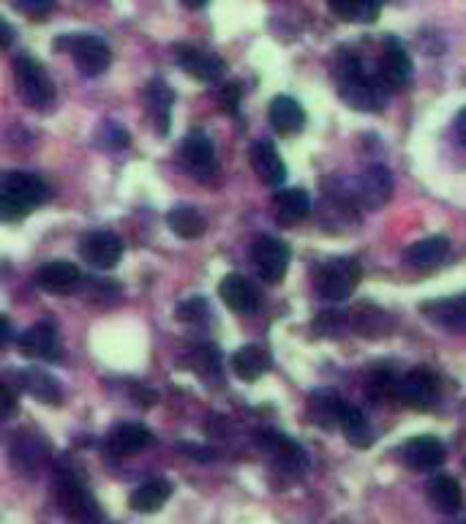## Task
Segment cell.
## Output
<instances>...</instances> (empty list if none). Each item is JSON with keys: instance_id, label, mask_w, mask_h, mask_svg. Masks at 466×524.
I'll use <instances>...</instances> for the list:
<instances>
[{"instance_id": "obj_1", "label": "cell", "mask_w": 466, "mask_h": 524, "mask_svg": "<svg viewBox=\"0 0 466 524\" xmlns=\"http://www.w3.org/2000/svg\"><path fill=\"white\" fill-rule=\"evenodd\" d=\"M333 80H336L341 99L347 101L349 107H355L360 112L382 110V104H385L382 82H379V77L366 74L363 61L357 58L355 52H338L336 63H333Z\"/></svg>"}, {"instance_id": "obj_2", "label": "cell", "mask_w": 466, "mask_h": 524, "mask_svg": "<svg viewBox=\"0 0 466 524\" xmlns=\"http://www.w3.org/2000/svg\"><path fill=\"white\" fill-rule=\"evenodd\" d=\"M50 200V186L33 172H9L0 189V222H20Z\"/></svg>"}, {"instance_id": "obj_3", "label": "cell", "mask_w": 466, "mask_h": 524, "mask_svg": "<svg viewBox=\"0 0 466 524\" xmlns=\"http://www.w3.org/2000/svg\"><path fill=\"white\" fill-rule=\"evenodd\" d=\"M14 82H17L20 99L28 107H47L55 99V82H52L50 71L30 55H22L14 61Z\"/></svg>"}, {"instance_id": "obj_4", "label": "cell", "mask_w": 466, "mask_h": 524, "mask_svg": "<svg viewBox=\"0 0 466 524\" xmlns=\"http://www.w3.org/2000/svg\"><path fill=\"white\" fill-rule=\"evenodd\" d=\"M357 282H360V265L349 257H336L319 268L317 293L330 303L347 301L355 293Z\"/></svg>"}, {"instance_id": "obj_5", "label": "cell", "mask_w": 466, "mask_h": 524, "mask_svg": "<svg viewBox=\"0 0 466 524\" xmlns=\"http://www.w3.org/2000/svg\"><path fill=\"white\" fill-rule=\"evenodd\" d=\"M396 399L412 410H431L439 402V377L431 369L417 366L398 380Z\"/></svg>"}, {"instance_id": "obj_6", "label": "cell", "mask_w": 466, "mask_h": 524, "mask_svg": "<svg viewBox=\"0 0 466 524\" xmlns=\"http://www.w3.org/2000/svg\"><path fill=\"white\" fill-rule=\"evenodd\" d=\"M251 262H254V268L265 282H281L289 268V246L278 238L262 235L251 246Z\"/></svg>"}, {"instance_id": "obj_7", "label": "cell", "mask_w": 466, "mask_h": 524, "mask_svg": "<svg viewBox=\"0 0 466 524\" xmlns=\"http://www.w3.org/2000/svg\"><path fill=\"white\" fill-rule=\"evenodd\" d=\"M180 156L186 170L199 178V181H210L216 172H219V162H216V151H213V142L208 140L205 131H191L189 137L180 145Z\"/></svg>"}, {"instance_id": "obj_8", "label": "cell", "mask_w": 466, "mask_h": 524, "mask_svg": "<svg viewBox=\"0 0 466 524\" xmlns=\"http://www.w3.org/2000/svg\"><path fill=\"white\" fill-rule=\"evenodd\" d=\"M80 254L90 268H96V271H112L120 262V257H123V243H120V238L115 232H90V235L82 238Z\"/></svg>"}, {"instance_id": "obj_9", "label": "cell", "mask_w": 466, "mask_h": 524, "mask_svg": "<svg viewBox=\"0 0 466 524\" xmlns=\"http://www.w3.org/2000/svg\"><path fill=\"white\" fill-rule=\"evenodd\" d=\"M445 445L434 434H417L412 440L401 445V459L409 470L415 473H431L439 464L445 462Z\"/></svg>"}, {"instance_id": "obj_10", "label": "cell", "mask_w": 466, "mask_h": 524, "mask_svg": "<svg viewBox=\"0 0 466 524\" xmlns=\"http://www.w3.org/2000/svg\"><path fill=\"white\" fill-rule=\"evenodd\" d=\"M69 41L74 63H77V69L85 77H99V74L107 71V66H110V47H107V41L99 39V36H77V39Z\"/></svg>"}, {"instance_id": "obj_11", "label": "cell", "mask_w": 466, "mask_h": 524, "mask_svg": "<svg viewBox=\"0 0 466 524\" xmlns=\"http://www.w3.org/2000/svg\"><path fill=\"white\" fill-rule=\"evenodd\" d=\"M390 194H393V178H390V172L382 164H374V167H368L355 183V200L360 205H366L368 211H377L382 208L387 200H390Z\"/></svg>"}, {"instance_id": "obj_12", "label": "cell", "mask_w": 466, "mask_h": 524, "mask_svg": "<svg viewBox=\"0 0 466 524\" xmlns=\"http://www.w3.org/2000/svg\"><path fill=\"white\" fill-rule=\"evenodd\" d=\"M379 82L390 88V91H401V88H407L409 80H412V61H409L407 50L396 44V41H390L382 52V61H379Z\"/></svg>"}, {"instance_id": "obj_13", "label": "cell", "mask_w": 466, "mask_h": 524, "mask_svg": "<svg viewBox=\"0 0 466 524\" xmlns=\"http://www.w3.org/2000/svg\"><path fill=\"white\" fill-rule=\"evenodd\" d=\"M36 284H39L44 293L69 295L80 287V271H77L74 262H66V260L44 262L39 271H36Z\"/></svg>"}, {"instance_id": "obj_14", "label": "cell", "mask_w": 466, "mask_h": 524, "mask_svg": "<svg viewBox=\"0 0 466 524\" xmlns=\"http://www.w3.org/2000/svg\"><path fill=\"white\" fill-rule=\"evenodd\" d=\"M259 448H265L273 459H276L278 467H284L287 473H300L306 467V454L295 440H289L287 434L281 432H259L257 434Z\"/></svg>"}, {"instance_id": "obj_15", "label": "cell", "mask_w": 466, "mask_h": 524, "mask_svg": "<svg viewBox=\"0 0 466 524\" xmlns=\"http://www.w3.org/2000/svg\"><path fill=\"white\" fill-rule=\"evenodd\" d=\"M221 301L227 303L235 314H254L259 309V293L254 284L240 273H229L219 284Z\"/></svg>"}, {"instance_id": "obj_16", "label": "cell", "mask_w": 466, "mask_h": 524, "mask_svg": "<svg viewBox=\"0 0 466 524\" xmlns=\"http://www.w3.org/2000/svg\"><path fill=\"white\" fill-rule=\"evenodd\" d=\"M60 505H63V511L74 519L77 524H96L99 519V511H96V505L90 500V494L82 489L74 478H60V489H58Z\"/></svg>"}, {"instance_id": "obj_17", "label": "cell", "mask_w": 466, "mask_h": 524, "mask_svg": "<svg viewBox=\"0 0 466 524\" xmlns=\"http://www.w3.org/2000/svg\"><path fill=\"white\" fill-rule=\"evenodd\" d=\"M251 167H254L259 181L265 183V186L276 189V186L287 181V164L278 156L276 145L268 140L254 142V148H251Z\"/></svg>"}, {"instance_id": "obj_18", "label": "cell", "mask_w": 466, "mask_h": 524, "mask_svg": "<svg viewBox=\"0 0 466 524\" xmlns=\"http://www.w3.org/2000/svg\"><path fill=\"white\" fill-rule=\"evenodd\" d=\"M22 355L28 358H44V361H55L58 358V331L52 323L30 325L28 331L17 339Z\"/></svg>"}, {"instance_id": "obj_19", "label": "cell", "mask_w": 466, "mask_h": 524, "mask_svg": "<svg viewBox=\"0 0 466 524\" xmlns=\"http://www.w3.org/2000/svg\"><path fill=\"white\" fill-rule=\"evenodd\" d=\"M447 254H450V241H447L445 235H431V238L412 243L404 252V260L415 271H437L439 265L445 262Z\"/></svg>"}, {"instance_id": "obj_20", "label": "cell", "mask_w": 466, "mask_h": 524, "mask_svg": "<svg viewBox=\"0 0 466 524\" xmlns=\"http://www.w3.org/2000/svg\"><path fill=\"white\" fill-rule=\"evenodd\" d=\"M423 317H428L431 323L439 328H461L466 325V293L450 295V298H437L420 306Z\"/></svg>"}, {"instance_id": "obj_21", "label": "cell", "mask_w": 466, "mask_h": 524, "mask_svg": "<svg viewBox=\"0 0 466 524\" xmlns=\"http://www.w3.org/2000/svg\"><path fill=\"white\" fill-rule=\"evenodd\" d=\"M178 61L183 71L199 82H216L224 71L221 58L205 50H197V47H178Z\"/></svg>"}, {"instance_id": "obj_22", "label": "cell", "mask_w": 466, "mask_h": 524, "mask_svg": "<svg viewBox=\"0 0 466 524\" xmlns=\"http://www.w3.org/2000/svg\"><path fill=\"white\" fill-rule=\"evenodd\" d=\"M268 118L270 126L278 134H287V137L289 134H298L306 126V112H303V107L292 96H276V99L270 101Z\"/></svg>"}, {"instance_id": "obj_23", "label": "cell", "mask_w": 466, "mask_h": 524, "mask_svg": "<svg viewBox=\"0 0 466 524\" xmlns=\"http://www.w3.org/2000/svg\"><path fill=\"white\" fill-rule=\"evenodd\" d=\"M169 497H172V486L164 478H150L145 484H139L129 497L131 511L137 514H156L164 508Z\"/></svg>"}, {"instance_id": "obj_24", "label": "cell", "mask_w": 466, "mask_h": 524, "mask_svg": "<svg viewBox=\"0 0 466 524\" xmlns=\"http://www.w3.org/2000/svg\"><path fill=\"white\" fill-rule=\"evenodd\" d=\"M153 434L142 424H120L115 432L107 437V451L112 456H129L139 454L142 448H148Z\"/></svg>"}, {"instance_id": "obj_25", "label": "cell", "mask_w": 466, "mask_h": 524, "mask_svg": "<svg viewBox=\"0 0 466 524\" xmlns=\"http://www.w3.org/2000/svg\"><path fill=\"white\" fill-rule=\"evenodd\" d=\"M344 410H347V402L338 399L336 393L330 391H319L308 399V415L322 429H336V426H341Z\"/></svg>"}, {"instance_id": "obj_26", "label": "cell", "mask_w": 466, "mask_h": 524, "mask_svg": "<svg viewBox=\"0 0 466 524\" xmlns=\"http://www.w3.org/2000/svg\"><path fill=\"white\" fill-rule=\"evenodd\" d=\"M273 211H276L278 224L292 227V224H298L300 219L308 216V211H311V197L303 189H284V192H278L273 197Z\"/></svg>"}, {"instance_id": "obj_27", "label": "cell", "mask_w": 466, "mask_h": 524, "mask_svg": "<svg viewBox=\"0 0 466 524\" xmlns=\"http://www.w3.org/2000/svg\"><path fill=\"white\" fill-rule=\"evenodd\" d=\"M428 500L442 514H458L461 503H464V494H461V486L453 475H437L428 481Z\"/></svg>"}, {"instance_id": "obj_28", "label": "cell", "mask_w": 466, "mask_h": 524, "mask_svg": "<svg viewBox=\"0 0 466 524\" xmlns=\"http://www.w3.org/2000/svg\"><path fill=\"white\" fill-rule=\"evenodd\" d=\"M232 369H235L240 380L254 383V380H259L270 369V355L262 347L248 344V347H240L238 353L232 355Z\"/></svg>"}, {"instance_id": "obj_29", "label": "cell", "mask_w": 466, "mask_h": 524, "mask_svg": "<svg viewBox=\"0 0 466 524\" xmlns=\"http://www.w3.org/2000/svg\"><path fill=\"white\" fill-rule=\"evenodd\" d=\"M20 385L25 391L33 396V399H39L44 404H60V385L55 377H50L47 372H39V369H25L20 374Z\"/></svg>"}, {"instance_id": "obj_30", "label": "cell", "mask_w": 466, "mask_h": 524, "mask_svg": "<svg viewBox=\"0 0 466 524\" xmlns=\"http://www.w3.org/2000/svg\"><path fill=\"white\" fill-rule=\"evenodd\" d=\"M341 429L347 434L349 445H355V448H371V443H374V429L366 421V415L360 413L357 407H352V404H347V410H344Z\"/></svg>"}, {"instance_id": "obj_31", "label": "cell", "mask_w": 466, "mask_h": 524, "mask_svg": "<svg viewBox=\"0 0 466 524\" xmlns=\"http://www.w3.org/2000/svg\"><path fill=\"white\" fill-rule=\"evenodd\" d=\"M145 101H148L150 115L159 121L161 134L169 131V110H172V91L161 80L150 82L148 91H145Z\"/></svg>"}, {"instance_id": "obj_32", "label": "cell", "mask_w": 466, "mask_h": 524, "mask_svg": "<svg viewBox=\"0 0 466 524\" xmlns=\"http://www.w3.org/2000/svg\"><path fill=\"white\" fill-rule=\"evenodd\" d=\"M352 328L363 336H387L390 333V320H387L385 312H379L377 306H363L360 312L352 314Z\"/></svg>"}, {"instance_id": "obj_33", "label": "cell", "mask_w": 466, "mask_h": 524, "mask_svg": "<svg viewBox=\"0 0 466 524\" xmlns=\"http://www.w3.org/2000/svg\"><path fill=\"white\" fill-rule=\"evenodd\" d=\"M169 227H172V232H178L180 238H199L205 232V219L197 208L183 205V208H175L169 213Z\"/></svg>"}, {"instance_id": "obj_34", "label": "cell", "mask_w": 466, "mask_h": 524, "mask_svg": "<svg viewBox=\"0 0 466 524\" xmlns=\"http://www.w3.org/2000/svg\"><path fill=\"white\" fill-rule=\"evenodd\" d=\"M330 11L349 22H374L379 17L377 3L366 0H349V3H330Z\"/></svg>"}, {"instance_id": "obj_35", "label": "cell", "mask_w": 466, "mask_h": 524, "mask_svg": "<svg viewBox=\"0 0 466 524\" xmlns=\"http://www.w3.org/2000/svg\"><path fill=\"white\" fill-rule=\"evenodd\" d=\"M349 317L344 312H338V309H325V312H319L317 317H314V333L317 336H328V339H336V336H341L344 333V328H347Z\"/></svg>"}, {"instance_id": "obj_36", "label": "cell", "mask_w": 466, "mask_h": 524, "mask_svg": "<svg viewBox=\"0 0 466 524\" xmlns=\"http://www.w3.org/2000/svg\"><path fill=\"white\" fill-rule=\"evenodd\" d=\"M396 388L398 380L387 369H377V372L368 377V399L371 402H387L390 396H396Z\"/></svg>"}, {"instance_id": "obj_37", "label": "cell", "mask_w": 466, "mask_h": 524, "mask_svg": "<svg viewBox=\"0 0 466 524\" xmlns=\"http://www.w3.org/2000/svg\"><path fill=\"white\" fill-rule=\"evenodd\" d=\"M194 369H197L202 377H216L221 372V358L216 347H197L194 353Z\"/></svg>"}, {"instance_id": "obj_38", "label": "cell", "mask_w": 466, "mask_h": 524, "mask_svg": "<svg viewBox=\"0 0 466 524\" xmlns=\"http://www.w3.org/2000/svg\"><path fill=\"white\" fill-rule=\"evenodd\" d=\"M219 101L221 107L227 112H238L240 107V85H235V82H229V85H224L219 91Z\"/></svg>"}, {"instance_id": "obj_39", "label": "cell", "mask_w": 466, "mask_h": 524, "mask_svg": "<svg viewBox=\"0 0 466 524\" xmlns=\"http://www.w3.org/2000/svg\"><path fill=\"white\" fill-rule=\"evenodd\" d=\"M208 312V303L202 301V298H194V301H186L183 306H178V317L180 320H199L202 314Z\"/></svg>"}, {"instance_id": "obj_40", "label": "cell", "mask_w": 466, "mask_h": 524, "mask_svg": "<svg viewBox=\"0 0 466 524\" xmlns=\"http://www.w3.org/2000/svg\"><path fill=\"white\" fill-rule=\"evenodd\" d=\"M11 410H14V393L0 383V415L11 413Z\"/></svg>"}, {"instance_id": "obj_41", "label": "cell", "mask_w": 466, "mask_h": 524, "mask_svg": "<svg viewBox=\"0 0 466 524\" xmlns=\"http://www.w3.org/2000/svg\"><path fill=\"white\" fill-rule=\"evenodd\" d=\"M17 9L28 11V14H44V11L52 9V3H30V0H22V3H17Z\"/></svg>"}, {"instance_id": "obj_42", "label": "cell", "mask_w": 466, "mask_h": 524, "mask_svg": "<svg viewBox=\"0 0 466 524\" xmlns=\"http://www.w3.org/2000/svg\"><path fill=\"white\" fill-rule=\"evenodd\" d=\"M11 333H14V325H11V320L6 314H0V347L9 342Z\"/></svg>"}, {"instance_id": "obj_43", "label": "cell", "mask_w": 466, "mask_h": 524, "mask_svg": "<svg viewBox=\"0 0 466 524\" xmlns=\"http://www.w3.org/2000/svg\"><path fill=\"white\" fill-rule=\"evenodd\" d=\"M11 41H14V28L6 20H0V50L9 47Z\"/></svg>"}, {"instance_id": "obj_44", "label": "cell", "mask_w": 466, "mask_h": 524, "mask_svg": "<svg viewBox=\"0 0 466 524\" xmlns=\"http://www.w3.org/2000/svg\"><path fill=\"white\" fill-rule=\"evenodd\" d=\"M456 137L458 142L464 145L466 148V107L461 112H458V118H456Z\"/></svg>"}]
</instances>
